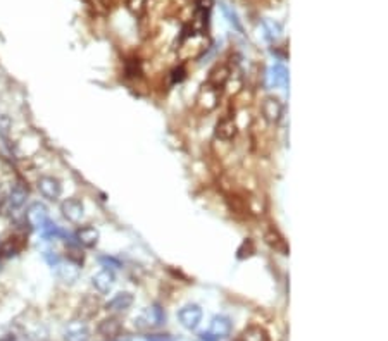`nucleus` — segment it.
<instances>
[{
    "mask_svg": "<svg viewBox=\"0 0 388 341\" xmlns=\"http://www.w3.org/2000/svg\"><path fill=\"white\" fill-rule=\"evenodd\" d=\"M219 100H221V90L211 85L209 81H205L197 93L199 109L202 112H212L219 106Z\"/></svg>",
    "mask_w": 388,
    "mask_h": 341,
    "instance_id": "1",
    "label": "nucleus"
},
{
    "mask_svg": "<svg viewBox=\"0 0 388 341\" xmlns=\"http://www.w3.org/2000/svg\"><path fill=\"white\" fill-rule=\"evenodd\" d=\"M61 212L69 222H80L85 216V205L78 198H67L61 203Z\"/></svg>",
    "mask_w": 388,
    "mask_h": 341,
    "instance_id": "8",
    "label": "nucleus"
},
{
    "mask_svg": "<svg viewBox=\"0 0 388 341\" xmlns=\"http://www.w3.org/2000/svg\"><path fill=\"white\" fill-rule=\"evenodd\" d=\"M11 126H12V121L7 114H2L0 112V135L6 136L9 131H11Z\"/></svg>",
    "mask_w": 388,
    "mask_h": 341,
    "instance_id": "24",
    "label": "nucleus"
},
{
    "mask_svg": "<svg viewBox=\"0 0 388 341\" xmlns=\"http://www.w3.org/2000/svg\"><path fill=\"white\" fill-rule=\"evenodd\" d=\"M264 121L269 122V124H278L283 117V103L281 100L275 97V95H269L262 100V107H261Z\"/></svg>",
    "mask_w": 388,
    "mask_h": 341,
    "instance_id": "4",
    "label": "nucleus"
},
{
    "mask_svg": "<svg viewBox=\"0 0 388 341\" xmlns=\"http://www.w3.org/2000/svg\"><path fill=\"white\" fill-rule=\"evenodd\" d=\"M92 284L100 295H106L111 292V290L114 288V284H116V274H114L112 269H106V267H104L102 271H99L97 274H93Z\"/></svg>",
    "mask_w": 388,
    "mask_h": 341,
    "instance_id": "9",
    "label": "nucleus"
},
{
    "mask_svg": "<svg viewBox=\"0 0 388 341\" xmlns=\"http://www.w3.org/2000/svg\"><path fill=\"white\" fill-rule=\"evenodd\" d=\"M230 74H231V71H230V67L228 66H217L216 69L211 71L207 81L211 85L216 86V88L223 90V86H225L228 83V80H230Z\"/></svg>",
    "mask_w": 388,
    "mask_h": 341,
    "instance_id": "17",
    "label": "nucleus"
},
{
    "mask_svg": "<svg viewBox=\"0 0 388 341\" xmlns=\"http://www.w3.org/2000/svg\"><path fill=\"white\" fill-rule=\"evenodd\" d=\"M266 242H268L269 247L278 250V252H281L283 255L286 253V243H285V240H283L281 236L276 233V231H269V233L266 234Z\"/></svg>",
    "mask_w": 388,
    "mask_h": 341,
    "instance_id": "20",
    "label": "nucleus"
},
{
    "mask_svg": "<svg viewBox=\"0 0 388 341\" xmlns=\"http://www.w3.org/2000/svg\"><path fill=\"white\" fill-rule=\"evenodd\" d=\"M133 302H135V298L130 292H119L106 303V310L111 313H123V312H126L128 308H131Z\"/></svg>",
    "mask_w": 388,
    "mask_h": 341,
    "instance_id": "10",
    "label": "nucleus"
},
{
    "mask_svg": "<svg viewBox=\"0 0 388 341\" xmlns=\"http://www.w3.org/2000/svg\"><path fill=\"white\" fill-rule=\"evenodd\" d=\"M236 121L233 116H225L221 117V119L217 121L216 124V129H214V133H216V138L221 140V142H230V140H233L236 136Z\"/></svg>",
    "mask_w": 388,
    "mask_h": 341,
    "instance_id": "11",
    "label": "nucleus"
},
{
    "mask_svg": "<svg viewBox=\"0 0 388 341\" xmlns=\"http://www.w3.org/2000/svg\"><path fill=\"white\" fill-rule=\"evenodd\" d=\"M99 238H100V233L99 229H95L93 226H83L76 231L75 234V240L80 247H85V248H93L95 245L99 243Z\"/></svg>",
    "mask_w": 388,
    "mask_h": 341,
    "instance_id": "13",
    "label": "nucleus"
},
{
    "mask_svg": "<svg viewBox=\"0 0 388 341\" xmlns=\"http://www.w3.org/2000/svg\"><path fill=\"white\" fill-rule=\"evenodd\" d=\"M269 78H271V85L275 86H281V88H285L286 85H288V69H286L283 64H275L271 67V71H269Z\"/></svg>",
    "mask_w": 388,
    "mask_h": 341,
    "instance_id": "18",
    "label": "nucleus"
},
{
    "mask_svg": "<svg viewBox=\"0 0 388 341\" xmlns=\"http://www.w3.org/2000/svg\"><path fill=\"white\" fill-rule=\"evenodd\" d=\"M26 198H28V190L22 183H16L11 188V192L7 195V205L12 208V211H17L26 203Z\"/></svg>",
    "mask_w": 388,
    "mask_h": 341,
    "instance_id": "14",
    "label": "nucleus"
},
{
    "mask_svg": "<svg viewBox=\"0 0 388 341\" xmlns=\"http://www.w3.org/2000/svg\"><path fill=\"white\" fill-rule=\"evenodd\" d=\"M26 221H28V226H31L33 229L42 231L45 226H47L48 219V208L40 202H35L26 208Z\"/></svg>",
    "mask_w": 388,
    "mask_h": 341,
    "instance_id": "6",
    "label": "nucleus"
},
{
    "mask_svg": "<svg viewBox=\"0 0 388 341\" xmlns=\"http://www.w3.org/2000/svg\"><path fill=\"white\" fill-rule=\"evenodd\" d=\"M164 321H166V316H164L162 308L159 305H152V307H147L136 317L135 327H138V329H154V327L161 326Z\"/></svg>",
    "mask_w": 388,
    "mask_h": 341,
    "instance_id": "3",
    "label": "nucleus"
},
{
    "mask_svg": "<svg viewBox=\"0 0 388 341\" xmlns=\"http://www.w3.org/2000/svg\"><path fill=\"white\" fill-rule=\"evenodd\" d=\"M36 186H38V192L42 193V197L50 200V202L57 200L62 193L61 181L54 178V176H42V178L38 179V183H36Z\"/></svg>",
    "mask_w": 388,
    "mask_h": 341,
    "instance_id": "7",
    "label": "nucleus"
},
{
    "mask_svg": "<svg viewBox=\"0 0 388 341\" xmlns=\"http://www.w3.org/2000/svg\"><path fill=\"white\" fill-rule=\"evenodd\" d=\"M219 6H221V11H223V14L226 16L228 22H230V24H231L233 28H235L236 31H240V33H241V31H244V30H241V24H240V21H238V16H236L235 12H233V9H231V7H228L225 2H221V4H219Z\"/></svg>",
    "mask_w": 388,
    "mask_h": 341,
    "instance_id": "22",
    "label": "nucleus"
},
{
    "mask_svg": "<svg viewBox=\"0 0 388 341\" xmlns=\"http://www.w3.org/2000/svg\"><path fill=\"white\" fill-rule=\"evenodd\" d=\"M240 341H269V336L266 329L261 326H249L247 329L241 333Z\"/></svg>",
    "mask_w": 388,
    "mask_h": 341,
    "instance_id": "19",
    "label": "nucleus"
},
{
    "mask_svg": "<svg viewBox=\"0 0 388 341\" xmlns=\"http://www.w3.org/2000/svg\"><path fill=\"white\" fill-rule=\"evenodd\" d=\"M264 30H266V36L269 40H275L281 31L280 24H278V22H273V21H264Z\"/></svg>",
    "mask_w": 388,
    "mask_h": 341,
    "instance_id": "23",
    "label": "nucleus"
},
{
    "mask_svg": "<svg viewBox=\"0 0 388 341\" xmlns=\"http://www.w3.org/2000/svg\"><path fill=\"white\" fill-rule=\"evenodd\" d=\"M121 329H123L121 322L117 321L116 317H111V319H106V321L100 322L97 327V333L106 339H114L121 334Z\"/></svg>",
    "mask_w": 388,
    "mask_h": 341,
    "instance_id": "15",
    "label": "nucleus"
},
{
    "mask_svg": "<svg viewBox=\"0 0 388 341\" xmlns=\"http://www.w3.org/2000/svg\"><path fill=\"white\" fill-rule=\"evenodd\" d=\"M178 321L180 324L188 331H193L197 329L199 324L202 322V308L195 303H188L178 312Z\"/></svg>",
    "mask_w": 388,
    "mask_h": 341,
    "instance_id": "5",
    "label": "nucleus"
},
{
    "mask_svg": "<svg viewBox=\"0 0 388 341\" xmlns=\"http://www.w3.org/2000/svg\"><path fill=\"white\" fill-rule=\"evenodd\" d=\"M0 271H2V264H0Z\"/></svg>",
    "mask_w": 388,
    "mask_h": 341,
    "instance_id": "28",
    "label": "nucleus"
},
{
    "mask_svg": "<svg viewBox=\"0 0 388 341\" xmlns=\"http://www.w3.org/2000/svg\"><path fill=\"white\" fill-rule=\"evenodd\" d=\"M66 341H88L90 333L83 322H72L66 331Z\"/></svg>",
    "mask_w": 388,
    "mask_h": 341,
    "instance_id": "16",
    "label": "nucleus"
},
{
    "mask_svg": "<svg viewBox=\"0 0 388 341\" xmlns=\"http://www.w3.org/2000/svg\"><path fill=\"white\" fill-rule=\"evenodd\" d=\"M54 269H56V276L66 284H72L75 281H78V277H80V266H76V264H72L69 260L67 262L59 260L56 266H54Z\"/></svg>",
    "mask_w": 388,
    "mask_h": 341,
    "instance_id": "12",
    "label": "nucleus"
},
{
    "mask_svg": "<svg viewBox=\"0 0 388 341\" xmlns=\"http://www.w3.org/2000/svg\"><path fill=\"white\" fill-rule=\"evenodd\" d=\"M147 341H173V338L166 334H154V336H149Z\"/></svg>",
    "mask_w": 388,
    "mask_h": 341,
    "instance_id": "26",
    "label": "nucleus"
},
{
    "mask_svg": "<svg viewBox=\"0 0 388 341\" xmlns=\"http://www.w3.org/2000/svg\"><path fill=\"white\" fill-rule=\"evenodd\" d=\"M100 262H102V266L106 267V269H116V267H121L119 260H116V258H112V257H102L100 258Z\"/></svg>",
    "mask_w": 388,
    "mask_h": 341,
    "instance_id": "25",
    "label": "nucleus"
},
{
    "mask_svg": "<svg viewBox=\"0 0 388 341\" xmlns=\"http://www.w3.org/2000/svg\"><path fill=\"white\" fill-rule=\"evenodd\" d=\"M6 207H7V197H6V193L0 190V214H4Z\"/></svg>",
    "mask_w": 388,
    "mask_h": 341,
    "instance_id": "27",
    "label": "nucleus"
},
{
    "mask_svg": "<svg viewBox=\"0 0 388 341\" xmlns=\"http://www.w3.org/2000/svg\"><path fill=\"white\" fill-rule=\"evenodd\" d=\"M104 2H111V0H104Z\"/></svg>",
    "mask_w": 388,
    "mask_h": 341,
    "instance_id": "29",
    "label": "nucleus"
},
{
    "mask_svg": "<svg viewBox=\"0 0 388 341\" xmlns=\"http://www.w3.org/2000/svg\"><path fill=\"white\" fill-rule=\"evenodd\" d=\"M66 258L69 262H72V264H76V266H81L83 264V260H85V255H83V252H81V248H80V245H69L67 247V252H66Z\"/></svg>",
    "mask_w": 388,
    "mask_h": 341,
    "instance_id": "21",
    "label": "nucleus"
},
{
    "mask_svg": "<svg viewBox=\"0 0 388 341\" xmlns=\"http://www.w3.org/2000/svg\"><path fill=\"white\" fill-rule=\"evenodd\" d=\"M231 334V321L226 316H216L212 317L211 324H209L207 333H202L200 338L202 341H219L223 338H228Z\"/></svg>",
    "mask_w": 388,
    "mask_h": 341,
    "instance_id": "2",
    "label": "nucleus"
}]
</instances>
